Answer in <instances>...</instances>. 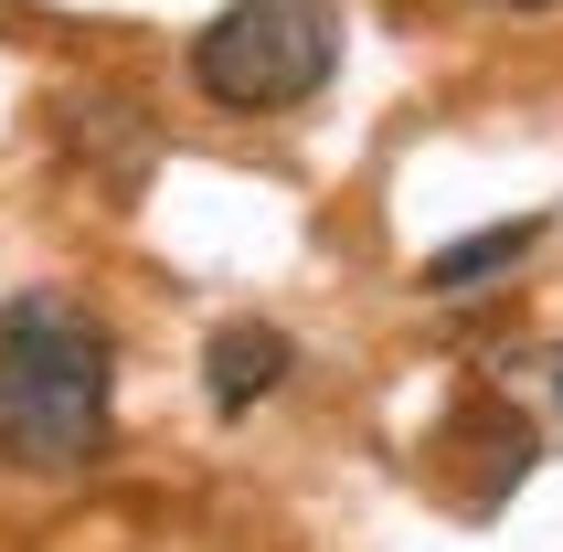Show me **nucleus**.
I'll use <instances>...</instances> for the list:
<instances>
[{"label":"nucleus","mask_w":563,"mask_h":552,"mask_svg":"<svg viewBox=\"0 0 563 552\" xmlns=\"http://www.w3.org/2000/svg\"><path fill=\"white\" fill-rule=\"evenodd\" d=\"M500 11H553V0H500Z\"/></svg>","instance_id":"6"},{"label":"nucleus","mask_w":563,"mask_h":552,"mask_svg":"<svg viewBox=\"0 0 563 552\" xmlns=\"http://www.w3.org/2000/svg\"><path fill=\"white\" fill-rule=\"evenodd\" d=\"M542 234H553L542 213H521V223H478V234H457V245H437V255H426V276H415V287H426V298H468V287L510 276L521 255L542 245Z\"/></svg>","instance_id":"5"},{"label":"nucleus","mask_w":563,"mask_h":552,"mask_svg":"<svg viewBox=\"0 0 563 552\" xmlns=\"http://www.w3.org/2000/svg\"><path fill=\"white\" fill-rule=\"evenodd\" d=\"M341 75V11L330 0H234L191 32V86L213 107H309L319 86Z\"/></svg>","instance_id":"2"},{"label":"nucleus","mask_w":563,"mask_h":552,"mask_svg":"<svg viewBox=\"0 0 563 552\" xmlns=\"http://www.w3.org/2000/svg\"><path fill=\"white\" fill-rule=\"evenodd\" d=\"M118 435V340L54 287L0 308V467L75 478Z\"/></svg>","instance_id":"1"},{"label":"nucleus","mask_w":563,"mask_h":552,"mask_svg":"<svg viewBox=\"0 0 563 552\" xmlns=\"http://www.w3.org/2000/svg\"><path fill=\"white\" fill-rule=\"evenodd\" d=\"M287 372H298V340H287L277 319H223V330L202 340V394H213V415H255Z\"/></svg>","instance_id":"3"},{"label":"nucleus","mask_w":563,"mask_h":552,"mask_svg":"<svg viewBox=\"0 0 563 552\" xmlns=\"http://www.w3.org/2000/svg\"><path fill=\"white\" fill-rule=\"evenodd\" d=\"M64 150H75V159H107V181H118V191H139V181H150L159 128L139 118L128 96H75V107H64Z\"/></svg>","instance_id":"4"}]
</instances>
